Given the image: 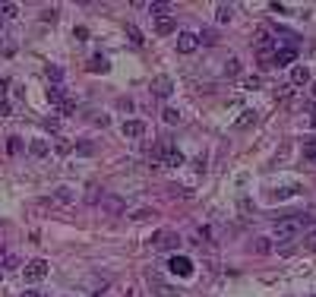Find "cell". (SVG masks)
<instances>
[{
	"mask_svg": "<svg viewBox=\"0 0 316 297\" xmlns=\"http://www.w3.org/2000/svg\"><path fill=\"white\" fill-rule=\"evenodd\" d=\"M291 82H294V86H307V82H310V70L307 67H291Z\"/></svg>",
	"mask_w": 316,
	"mask_h": 297,
	"instance_id": "16",
	"label": "cell"
},
{
	"mask_svg": "<svg viewBox=\"0 0 316 297\" xmlns=\"http://www.w3.org/2000/svg\"><path fill=\"white\" fill-rule=\"evenodd\" d=\"M174 44H177L180 54H193L196 47H200V35H196V32H177V41H174Z\"/></svg>",
	"mask_w": 316,
	"mask_h": 297,
	"instance_id": "6",
	"label": "cell"
},
{
	"mask_svg": "<svg viewBox=\"0 0 316 297\" xmlns=\"http://www.w3.org/2000/svg\"><path fill=\"white\" fill-rule=\"evenodd\" d=\"M127 206H123V199L120 196H114V193H104L101 196V212H108V215H120Z\"/></svg>",
	"mask_w": 316,
	"mask_h": 297,
	"instance_id": "8",
	"label": "cell"
},
{
	"mask_svg": "<svg viewBox=\"0 0 316 297\" xmlns=\"http://www.w3.org/2000/svg\"><path fill=\"white\" fill-rule=\"evenodd\" d=\"M294 193H297V187H285V190H275L272 196L275 199H288V196H294Z\"/></svg>",
	"mask_w": 316,
	"mask_h": 297,
	"instance_id": "30",
	"label": "cell"
},
{
	"mask_svg": "<svg viewBox=\"0 0 316 297\" xmlns=\"http://www.w3.org/2000/svg\"><path fill=\"white\" fill-rule=\"evenodd\" d=\"M76 199V193H73V187H57L54 193H51V203H57V206H70Z\"/></svg>",
	"mask_w": 316,
	"mask_h": 297,
	"instance_id": "10",
	"label": "cell"
},
{
	"mask_svg": "<svg viewBox=\"0 0 316 297\" xmlns=\"http://www.w3.org/2000/svg\"><path fill=\"white\" fill-rule=\"evenodd\" d=\"M0 13H4V16H16L19 7H16V4H0Z\"/></svg>",
	"mask_w": 316,
	"mask_h": 297,
	"instance_id": "31",
	"label": "cell"
},
{
	"mask_svg": "<svg viewBox=\"0 0 316 297\" xmlns=\"http://www.w3.org/2000/svg\"><path fill=\"white\" fill-rule=\"evenodd\" d=\"M0 114H10V104H7L4 98H0Z\"/></svg>",
	"mask_w": 316,
	"mask_h": 297,
	"instance_id": "41",
	"label": "cell"
},
{
	"mask_svg": "<svg viewBox=\"0 0 316 297\" xmlns=\"http://www.w3.org/2000/svg\"><path fill=\"white\" fill-rule=\"evenodd\" d=\"M120 133H123L127 139H143V136H146V124H143V121H123Z\"/></svg>",
	"mask_w": 316,
	"mask_h": 297,
	"instance_id": "9",
	"label": "cell"
},
{
	"mask_svg": "<svg viewBox=\"0 0 316 297\" xmlns=\"http://www.w3.org/2000/svg\"><path fill=\"white\" fill-rule=\"evenodd\" d=\"M29 152H32L35 158H48V155H51V146H48L44 139H32V142H29Z\"/></svg>",
	"mask_w": 316,
	"mask_h": 297,
	"instance_id": "14",
	"label": "cell"
},
{
	"mask_svg": "<svg viewBox=\"0 0 316 297\" xmlns=\"http://www.w3.org/2000/svg\"><path fill=\"white\" fill-rule=\"evenodd\" d=\"M4 266H7V269H19V259H16V256H7Z\"/></svg>",
	"mask_w": 316,
	"mask_h": 297,
	"instance_id": "37",
	"label": "cell"
},
{
	"mask_svg": "<svg viewBox=\"0 0 316 297\" xmlns=\"http://www.w3.org/2000/svg\"><path fill=\"white\" fill-rule=\"evenodd\" d=\"M174 26H177V22H174V16H161V19H155V32H158V35H171Z\"/></svg>",
	"mask_w": 316,
	"mask_h": 297,
	"instance_id": "17",
	"label": "cell"
},
{
	"mask_svg": "<svg viewBox=\"0 0 316 297\" xmlns=\"http://www.w3.org/2000/svg\"><path fill=\"white\" fill-rule=\"evenodd\" d=\"M48 101H51V104H57V108H64V104L70 101V95H67V89H64V86H51V89H48Z\"/></svg>",
	"mask_w": 316,
	"mask_h": 297,
	"instance_id": "12",
	"label": "cell"
},
{
	"mask_svg": "<svg viewBox=\"0 0 316 297\" xmlns=\"http://www.w3.org/2000/svg\"><path fill=\"white\" fill-rule=\"evenodd\" d=\"M41 19H44V22H54V19H57V10H44Z\"/></svg>",
	"mask_w": 316,
	"mask_h": 297,
	"instance_id": "36",
	"label": "cell"
},
{
	"mask_svg": "<svg viewBox=\"0 0 316 297\" xmlns=\"http://www.w3.org/2000/svg\"><path fill=\"white\" fill-rule=\"evenodd\" d=\"M44 127H48V130H57V127H60V121H57V117H44Z\"/></svg>",
	"mask_w": 316,
	"mask_h": 297,
	"instance_id": "35",
	"label": "cell"
},
{
	"mask_svg": "<svg viewBox=\"0 0 316 297\" xmlns=\"http://www.w3.org/2000/svg\"><path fill=\"white\" fill-rule=\"evenodd\" d=\"M7 256H10V253H7V247L0 244V263H7Z\"/></svg>",
	"mask_w": 316,
	"mask_h": 297,
	"instance_id": "40",
	"label": "cell"
},
{
	"mask_svg": "<svg viewBox=\"0 0 316 297\" xmlns=\"http://www.w3.org/2000/svg\"><path fill=\"white\" fill-rule=\"evenodd\" d=\"M92 124L95 127H108L111 121H108V114H92Z\"/></svg>",
	"mask_w": 316,
	"mask_h": 297,
	"instance_id": "32",
	"label": "cell"
},
{
	"mask_svg": "<svg viewBox=\"0 0 316 297\" xmlns=\"http://www.w3.org/2000/svg\"><path fill=\"white\" fill-rule=\"evenodd\" d=\"M0 224H4V218H0Z\"/></svg>",
	"mask_w": 316,
	"mask_h": 297,
	"instance_id": "46",
	"label": "cell"
},
{
	"mask_svg": "<svg viewBox=\"0 0 316 297\" xmlns=\"http://www.w3.org/2000/svg\"><path fill=\"white\" fill-rule=\"evenodd\" d=\"M22 275H26V281H41L44 275H48V263H44V259H29L26 269H22Z\"/></svg>",
	"mask_w": 316,
	"mask_h": 297,
	"instance_id": "4",
	"label": "cell"
},
{
	"mask_svg": "<svg viewBox=\"0 0 316 297\" xmlns=\"http://www.w3.org/2000/svg\"><path fill=\"white\" fill-rule=\"evenodd\" d=\"M250 124H256V111H243L240 121H237V127H250Z\"/></svg>",
	"mask_w": 316,
	"mask_h": 297,
	"instance_id": "27",
	"label": "cell"
},
{
	"mask_svg": "<svg viewBox=\"0 0 316 297\" xmlns=\"http://www.w3.org/2000/svg\"><path fill=\"white\" fill-rule=\"evenodd\" d=\"M149 13L161 19V16H168V13H171V4H149Z\"/></svg>",
	"mask_w": 316,
	"mask_h": 297,
	"instance_id": "20",
	"label": "cell"
},
{
	"mask_svg": "<svg viewBox=\"0 0 316 297\" xmlns=\"http://www.w3.org/2000/svg\"><path fill=\"white\" fill-rule=\"evenodd\" d=\"M168 269L174 272V275H180V278H190L193 275V259L190 256H171Z\"/></svg>",
	"mask_w": 316,
	"mask_h": 297,
	"instance_id": "5",
	"label": "cell"
},
{
	"mask_svg": "<svg viewBox=\"0 0 316 297\" xmlns=\"http://www.w3.org/2000/svg\"><path fill=\"white\" fill-rule=\"evenodd\" d=\"M155 250H161V253H168V250H177V244H180V237H177V231H168V228H161V231H155L152 234V241H149Z\"/></svg>",
	"mask_w": 316,
	"mask_h": 297,
	"instance_id": "2",
	"label": "cell"
},
{
	"mask_svg": "<svg viewBox=\"0 0 316 297\" xmlns=\"http://www.w3.org/2000/svg\"><path fill=\"white\" fill-rule=\"evenodd\" d=\"M149 89H152V95H155V98H168V95L174 92V82H171V76H155Z\"/></svg>",
	"mask_w": 316,
	"mask_h": 297,
	"instance_id": "7",
	"label": "cell"
},
{
	"mask_svg": "<svg viewBox=\"0 0 316 297\" xmlns=\"http://www.w3.org/2000/svg\"><path fill=\"white\" fill-rule=\"evenodd\" d=\"M310 224H313L310 215H288V218H282V221L275 224V241H278V244L294 241V237H297L303 228H310Z\"/></svg>",
	"mask_w": 316,
	"mask_h": 297,
	"instance_id": "1",
	"label": "cell"
},
{
	"mask_svg": "<svg viewBox=\"0 0 316 297\" xmlns=\"http://www.w3.org/2000/svg\"><path fill=\"white\" fill-rule=\"evenodd\" d=\"M44 73H48V79L54 82V86H60V79H64V70H60V67H54V64H51L48 70H44Z\"/></svg>",
	"mask_w": 316,
	"mask_h": 297,
	"instance_id": "23",
	"label": "cell"
},
{
	"mask_svg": "<svg viewBox=\"0 0 316 297\" xmlns=\"http://www.w3.org/2000/svg\"><path fill=\"white\" fill-rule=\"evenodd\" d=\"M294 61H297V47H294V44L275 47V54H272V67H291Z\"/></svg>",
	"mask_w": 316,
	"mask_h": 297,
	"instance_id": "3",
	"label": "cell"
},
{
	"mask_svg": "<svg viewBox=\"0 0 316 297\" xmlns=\"http://www.w3.org/2000/svg\"><path fill=\"white\" fill-rule=\"evenodd\" d=\"M215 19H218V26H228V22L234 19V7L231 4H218L215 7Z\"/></svg>",
	"mask_w": 316,
	"mask_h": 297,
	"instance_id": "15",
	"label": "cell"
},
{
	"mask_svg": "<svg viewBox=\"0 0 316 297\" xmlns=\"http://www.w3.org/2000/svg\"><path fill=\"white\" fill-rule=\"evenodd\" d=\"M146 218H155V209H139V212H133V221H146Z\"/></svg>",
	"mask_w": 316,
	"mask_h": 297,
	"instance_id": "28",
	"label": "cell"
},
{
	"mask_svg": "<svg viewBox=\"0 0 316 297\" xmlns=\"http://www.w3.org/2000/svg\"><path fill=\"white\" fill-rule=\"evenodd\" d=\"M250 250H253V253H260V256H266V253H272V241H269V237H256Z\"/></svg>",
	"mask_w": 316,
	"mask_h": 297,
	"instance_id": "18",
	"label": "cell"
},
{
	"mask_svg": "<svg viewBox=\"0 0 316 297\" xmlns=\"http://www.w3.org/2000/svg\"><path fill=\"white\" fill-rule=\"evenodd\" d=\"M127 35H130V41H133L136 47H143V44H146V41H143V32H139L136 26H127Z\"/></svg>",
	"mask_w": 316,
	"mask_h": 297,
	"instance_id": "24",
	"label": "cell"
},
{
	"mask_svg": "<svg viewBox=\"0 0 316 297\" xmlns=\"http://www.w3.org/2000/svg\"><path fill=\"white\" fill-rule=\"evenodd\" d=\"M303 247H307V250H316V228L303 231Z\"/></svg>",
	"mask_w": 316,
	"mask_h": 297,
	"instance_id": "26",
	"label": "cell"
},
{
	"mask_svg": "<svg viewBox=\"0 0 316 297\" xmlns=\"http://www.w3.org/2000/svg\"><path fill=\"white\" fill-rule=\"evenodd\" d=\"M76 152H79V155H92V152H95V146H92L89 139H83V142L76 146Z\"/></svg>",
	"mask_w": 316,
	"mask_h": 297,
	"instance_id": "29",
	"label": "cell"
},
{
	"mask_svg": "<svg viewBox=\"0 0 316 297\" xmlns=\"http://www.w3.org/2000/svg\"><path fill=\"white\" fill-rule=\"evenodd\" d=\"M303 158L316 161V139H313V136H310V139H303Z\"/></svg>",
	"mask_w": 316,
	"mask_h": 297,
	"instance_id": "22",
	"label": "cell"
},
{
	"mask_svg": "<svg viewBox=\"0 0 316 297\" xmlns=\"http://www.w3.org/2000/svg\"><path fill=\"white\" fill-rule=\"evenodd\" d=\"M0 29H4V16H0Z\"/></svg>",
	"mask_w": 316,
	"mask_h": 297,
	"instance_id": "45",
	"label": "cell"
},
{
	"mask_svg": "<svg viewBox=\"0 0 316 297\" xmlns=\"http://www.w3.org/2000/svg\"><path fill=\"white\" fill-rule=\"evenodd\" d=\"M19 297H41V294H38V291H22Z\"/></svg>",
	"mask_w": 316,
	"mask_h": 297,
	"instance_id": "42",
	"label": "cell"
},
{
	"mask_svg": "<svg viewBox=\"0 0 316 297\" xmlns=\"http://www.w3.org/2000/svg\"><path fill=\"white\" fill-rule=\"evenodd\" d=\"M73 35H76V38H79V41H83V38H89V29H83V26H79V29H76Z\"/></svg>",
	"mask_w": 316,
	"mask_h": 297,
	"instance_id": "38",
	"label": "cell"
},
{
	"mask_svg": "<svg viewBox=\"0 0 316 297\" xmlns=\"http://www.w3.org/2000/svg\"><path fill=\"white\" fill-rule=\"evenodd\" d=\"M240 73V61H237V57H228V61H225V76H237Z\"/></svg>",
	"mask_w": 316,
	"mask_h": 297,
	"instance_id": "21",
	"label": "cell"
},
{
	"mask_svg": "<svg viewBox=\"0 0 316 297\" xmlns=\"http://www.w3.org/2000/svg\"><path fill=\"white\" fill-rule=\"evenodd\" d=\"M89 73H108V70H111V61H108V57H101V54H95V57H92V61H89Z\"/></svg>",
	"mask_w": 316,
	"mask_h": 297,
	"instance_id": "13",
	"label": "cell"
},
{
	"mask_svg": "<svg viewBox=\"0 0 316 297\" xmlns=\"http://www.w3.org/2000/svg\"><path fill=\"white\" fill-rule=\"evenodd\" d=\"M22 149H26V142H22L19 136H10V139H7V152H10V155H19Z\"/></svg>",
	"mask_w": 316,
	"mask_h": 297,
	"instance_id": "19",
	"label": "cell"
},
{
	"mask_svg": "<svg viewBox=\"0 0 316 297\" xmlns=\"http://www.w3.org/2000/svg\"><path fill=\"white\" fill-rule=\"evenodd\" d=\"M310 124H313V127H316V111H313V117H310Z\"/></svg>",
	"mask_w": 316,
	"mask_h": 297,
	"instance_id": "43",
	"label": "cell"
},
{
	"mask_svg": "<svg viewBox=\"0 0 316 297\" xmlns=\"http://www.w3.org/2000/svg\"><path fill=\"white\" fill-rule=\"evenodd\" d=\"M161 117H165V124H171V127L180 124V111L177 108H165V114H161Z\"/></svg>",
	"mask_w": 316,
	"mask_h": 297,
	"instance_id": "25",
	"label": "cell"
},
{
	"mask_svg": "<svg viewBox=\"0 0 316 297\" xmlns=\"http://www.w3.org/2000/svg\"><path fill=\"white\" fill-rule=\"evenodd\" d=\"M70 149H73V146H70L67 139H60V142H57V152H70Z\"/></svg>",
	"mask_w": 316,
	"mask_h": 297,
	"instance_id": "39",
	"label": "cell"
},
{
	"mask_svg": "<svg viewBox=\"0 0 316 297\" xmlns=\"http://www.w3.org/2000/svg\"><path fill=\"white\" fill-rule=\"evenodd\" d=\"M243 86H247V89H260L263 79H260V76H250V79H243Z\"/></svg>",
	"mask_w": 316,
	"mask_h": 297,
	"instance_id": "34",
	"label": "cell"
},
{
	"mask_svg": "<svg viewBox=\"0 0 316 297\" xmlns=\"http://www.w3.org/2000/svg\"><path fill=\"white\" fill-rule=\"evenodd\" d=\"M149 284H152V288H155V291H158L155 297H180V291H174V288H168V284H165V281H161V278H155V275H152V272H149Z\"/></svg>",
	"mask_w": 316,
	"mask_h": 297,
	"instance_id": "11",
	"label": "cell"
},
{
	"mask_svg": "<svg viewBox=\"0 0 316 297\" xmlns=\"http://www.w3.org/2000/svg\"><path fill=\"white\" fill-rule=\"evenodd\" d=\"M313 98H316V82H313Z\"/></svg>",
	"mask_w": 316,
	"mask_h": 297,
	"instance_id": "44",
	"label": "cell"
},
{
	"mask_svg": "<svg viewBox=\"0 0 316 297\" xmlns=\"http://www.w3.org/2000/svg\"><path fill=\"white\" fill-rule=\"evenodd\" d=\"M200 44H215V32H209V29H206V32L200 35Z\"/></svg>",
	"mask_w": 316,
	"mask_h": 297,
	"instance_id": "33",
	"label": "cell"
}]
</instances>
